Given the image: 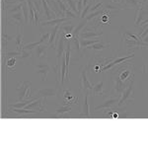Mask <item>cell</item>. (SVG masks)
Returning a JSON list of instances; mask_svg holds the SVG:
<instances>
[{"mask_svg":"<svg viewBox=\"0 0 148 148\" xmlns=\"http://www.w3.org/2000/svg\"><path fill=\"white\" fill-rule=\"evenodd\" d=\"M133 88H134V80H133V78H132V79L130 81V84L127 85V87H126L123 91V93H121V99L119 100V103H118L119 107L123 106V105H125L128 101L133 100V97H132Z\"/></svg>","mask_w":148,"mask_h":148,"instance_id":"6da1fadb","label":"cell"},{"mask_svg":"<svg viewBox=\"0 0 148 148\" xmlns=\"http://www.w3.org/2000/svg\"><path fill=\"white\" fill-rule=\"evenodd\" d=\"M31 86L32 83L29 81H24L23 83H20L17 88L18 92V99L19 101L29 100L31 98Z\"/></svg>","mask_w":148,"mask_h":148,"instance_id":"7a4b0ae2","label":"cell"},{"mask_svg":"<svg viewBox=\"0 0 148 148\" xmlns=\"http://www.w3.org/2000/svg\"><path fill=\"white\" fill-rule=\"evenodd\" d=\"M87 71L88 67L87 66H83L81 68V90L83 92L86 91H92L93 89V85L91 84L87 77Z\"/></svg>","mask_w":148,"mask_h":148,"instance_id":"3957f363","label":"cell"},{"mask_svg":"<svg viewBox=\"0 0 148 148\" xmlns=\"http://www.w3.org/2000/svg\"><path fill=\"white\" fill-rule=\"evenodd\" d=\"M49 46L47 44H42L35 49V54L40 60H47V51Z\"/></svg>","mask_w":148,"mask_h":148,"instance_id":"277c9868","label":"cell"},{"mask_svg":"<svg viewBox=\"0 0 148 148\" xmlns=\"http://www.w3.org/2000/svg\"><path fill=\"white\" fill-rule=\"evenodd\" d=\"M38 98H47V97H54L57 95V88L56 87H49V88H42L36 93Z\"/></svg>","mask_w":148,"mask_h":148,"instance_id":"5b68a950","label":"cell"},{"mask_svg":"<svg viewBox=\"0 0 148 148\" xmlns=\"http://www.w3.org/2000/svg\"><path fill=\"white\" fill-rule=\"evenodd\" d=\"M133 56H134V54L131 53V54H130V56H126L116 57V58H114V60L112 61V62H110V63L107 64V65H105L104 67H103V68L101 69V71H106V70H108V69L112 68V67H114V66L118 65V64H120V63H121V62H123V61H126L127 59L132 58Z\"/></svg>","mask_w":148,"mask_h":148,"instance_id":"8992f818","label":"cell"},{"mask_svg":"<svg viewBox=\"0 0 148 148\" xmlns=\"http://www.w3.org/2000/svg\"><path fill=\"white\" fill-rule=\"evenodd\" d=\"M23 37H24V27L23 25H20L18 26V32H17V35L15 36V45H16V47L19 51H22L23 49Z\"/></svg>","mask_w":148,"mask_h":148,"instance_id":"52a82bcc","label":"cell"},{"mask_svg":"<svg viewBox=\"0 0 148 148\" xmlns=\"http://www.w3.org/2000/svg\"><path fill=\"white\" fill-rule=\"evenodd\" d=\"M37 67V73L42 75V81L46 82L47 79V75L49 73V65L47 63H39L36 65Z\"/></svg>","mask_w":148,"mask_h":148,"instance_id":"ba28073f","label":"cell"},{"mask_svg":"<svg viewBox=\"0 0 148 148\" xmlns=\"http://www.w3.org/2000/svg\"><path fill=\"white\" fill-rule=\"evenodd\" d=\"M42 8L45 9V12H46L47 21H51L52 19L57 18V15L56 14V12L53 10H51V8L49 7L47 0H42Z\"/></svg>","mask_w":148,"mask_h":148,"instance_id":"9c48e42d","label":"cell"},{"mask_svg":"<svg viewBox=\"0 0 148 148\" xmlns=\"http://www.w3.org/2000/svg\"><path fill=\"white\" fill-rule=\"evenodd\" d=\"M88 95H89V91L84 92V101H83V106L81 109L80 114L81 116H90V106H89V102H88Z\"/></svg>","mask_w":148,"mask_h":148,"instance_id":"30bf717a","label":"cell"},{"mask_svg":"<svg viewBox=\"0 0 148 148\" xmlns=\"http://www.w3.org/2000/svg\"><path fill=\"white\" fill-rule=\"evenodd\" d=\"M68 20H70L69 18L67 17H63V18H56V19H52L51 21H44L42 22V27H46V26H56V25H61L62 23H65L67 22Z\"/></svg>","mask_w":148,"mask_h":148,"instance_id":"8fae6325","label":"cell"},{"mask_svg":"<svg viewBox=\"0 0 148 148\" xmlns=\"http://www.w3.org/2000/svg\"><path fill=\"white\" fill-rule=\"evenodd\" d=\"M116 103H119V99L118 98H111V99L107 100L105 101L103 104L99 105L95 108V111H99L101 109H109V108H112L114 105H116Z\"/></svg>","mask_w":148,"mask_h":148,"instance_id":"7c38bea8","label":"cell"},{"mask_svg":"<svg viewBox=\"0 0 148 148\" xmlns=\"http://www.w3.org/2000/svg\"><path fill=\"white\" fill-rule=\"evenodd\" d=\"M104 33L102 32H95V31H83L80 33V38L82 39H90V38H99L103 36Z\"/></svg>","mask_w":148,"mask_h":148,"instance_id":"4fadbf2b","label":"cell"},{"mask_svg":"<svg viewBox=\"0 0 148 148\" xmlns=\"http://www.w3.org/2000/svg\"><path fill=\"white\" fill-rule=\"evenodd\" d=\"M92 94L94 96H103L104 95V80L100 81L96 85L93 86Z\"/></svg>","mask_w":148,"mask_h":148,"instance_id":"5bb4252c","label":"cell"},{"mask_svg":"<svg viewBox=\"0 0 148 148\" xmlns=\"http://www.w3.org/2000/svg\"><path fill=\"white\" fill-rule=\"evenodd\" d=\"M63 96L64 99H65V104H76V103H78V98L74 97L71 91H69V90H64Z\"/></svg>","mask_w":148,"mask_h":148,"instance_id":"9a60e30c","label":"cell"},{"mask_svg":"<svg viewBox=\"0 0 148 148\" xmlns=\"http://www.w3.org/2000/svg\"><path fill=\"white\" fill-rule=\"evenodd\" d=\"M23 18H24V16L22 14V11L16 12V13H13L10 15V19L17 24V26L23 25Z\"/></svg>","mask_w":148,"mask_h":148,"instance_id":"2e32d148","label":"cell"},{"mask_svg":"<svg viewBox=\"0 0 148 148\" xmlns=\"http://www.w3.org/2000/svg\"><path fill=\"white\" fill-rule=\"evenodd\" d=\"M88 23V21L86 19H82V21L78 24V26L74 29L73 31V38H80V33H81V30L86 26V24Z\"/></svg>","mask_w":148,"mask_h":148,"instance_id":"e0dca14e","label":"cell"},{"mask_svg":"<svg viewBox=\"0 0 148 148\" xmlns=\"http://www.w3.org/2000/svg\"><path fill=\"white\" fill-rule=\"evenodd\" d=\"M60 28L65 34H73V31H74V29H75L72 23H68V22L62 23Z\"/></svg>","mask_w":148,"mask_h":148,"instance_id":"ac0fdd59","label":"cell"},{"mask_svg":"<svg viewBox=\"0 0 148 148\" xmlns=\"http://www.w3.org/2000/svg\"><path fill=\"white\" fill-rule=\"evenodd\" d=\"M109 47H110V45L99 42H97V44H94V45H91V46L87 47L86 49H93V51H103V49H108Z\"/></svg>","mask_w":148,"mask_h":148,"instance_id":"d6986e66","label":"cell"},{"mask_svg":"<svg viewBox=\"0 0 148 148\" xmlns=\"http://www.w3.org/2000/svg\"><path fill=\"white\" fill-rule=\"evenodd\" d=\"M100 40L98 39H95V40H88V39H82V38H80V45H81V47H84L86 49L87 47L91 46V45H94V44H97V42H99Z\"/></svg>","mask_w":148,"mask_h":148,"instance_id":"ffe728a7","label":"cell"},{"mask_svg":"<svg viewBox=\"0 0 148 148\" xmlns=\"http://www.w3.org/2000/svg\"><path fill=\"white\" fill-rule=\"evenodd\" d=\"M12 111L14 113H17V114H38L39 112L38 111H33V110H29V109H17V108H13Z\"/></svg>","mask_w":148,"mask_h":148,"instance_id":"44dd1931","label":"cell"},{"mask_svg":"<svg viewBox=\"0 0 148 148\" xmlns=\"http://www.w3.org/2000/svg\"><path fill=\"white\" fill-rule=\"evenodd\" d=\"M22 6L23 3H17V4H14L12 6H8L7 7V12H9L10 14L16 13V12H19L22 10Z\"/></svg>","mask_w":148,"mask_h":148,"instance_id":"7402d4cb","label":"cell"},{"mask_svg":"<svg viewBox=\"0 0 148 148\" xmlns=\"http://www.w3.org/2000/svg\"><path fill=\"white\" fill-rule=\"evenodd\" d=\"M22 12H23V16H24V20L25 23L27 24L30 22L29 20V5L27 3V1L23 2V6H22Z\"/></svg>","mask_w":148,"mask_h":148,"instance_id":"603a6c76","label":"cell"},{"mask_svg":"<svg viewBox=\"0 0 148 148\" xmlns=\"http://www.w3.org/2000/svg\"><path fill=\"white\" fill-rule=\"evenodd\" d=\"M107 11V9L106 8H102V9H99V10H97V11H95L94 13H91L90 15H88V16H86V20L89 22L90 20H92L93 18H96L98 15H102V14H104L105 12Z\"/></svg>","mask_w":148,"mask_h":148,"instance_id":"cb8c5ba5","label":"cell"},{"mask_svg":"<svg viewBox=\"0 0 148 148\" xmlns=\"http://www.w3.org/2000/svg\"><path fill=\"white\" fill-rule=\"evenodd\" d=\"M42 44H44V42H42V40H40L39 42H31V44L25 45L23 49H26V51H32V49H35L38 46H40V45H42Z\"/></svg>","mask_w":148,"mask_h":148,"instance_id":"d4e9b609","label":"cell"},{"mask_svg":"<svg viewBox=\"0 0 148 148\" xmlns=\"http://www.w3.org/2000/svg\"><path fill=\"white\" fill-rule=\"evenodd\" d=\"M126 5H130V7H138L141 6V2L139 0H123Z\"/></svg>","mask_w":148,"mask_h":148,"instance_id":"484cf974","label":"cell"},{"mask_svg":"<svg viewBox=\"0 0 148 148\" xmlns=\"http://www.w3.org/2000/svg\"><path fill=\"white\" fill-rule=\"evenodd\" d=\"M66 2H67V4H68L69 9H70L72 12H74L75 14L76 13L78 14V9H77V6H76V4H75V1H74V0H66Z\"/></svg>","mask_w":148,"mask_h":148,"instance_id":"4316f807","label":"cell"},{"mask_svg":"<svg viewBox=\"0 0 148 148\" xmlns=\"http://www.w3.org/2000/svg\"><path fill=\"white\" fill-rule=\"evenodd\" d=\"M92 3H93V0H91V1L89 2V4L83 8V11H82V13H81V15H80L81 19H85L86 18V16H87V12L90 11V8L92 7Z\"/></svg>","mask_w":148,"mask_h":148,"instance_id":"83f0119b","label":"cell"},{"mask_svg":"<svg viewBox=\"0 0 148 148\" xmlns=\"http://www.w3.org/2000/svg\"><path fill=\"white\" fill-rule=\"evenodd\" d=\"M68 112H71V107L64 106V107H62V108L57 109L56 111V114H63L65 113H68Z\"/></svg>","mask_w":148,"mask_h":148,"instance_id":"f1b7e54d","label":"cell"},{"mask_svg":"<svg viewBox=\"0 0 148 148\" xmlns=\"http://www.w3.org/2000/svg\"><path fill=\"white\" fill-rule=\"evenodd\" d=\"M32 56V52L29 51H26V49H22V54H21L20 56L18 57V58L20 59H25V58H30V57Z\"/></svg>","mask_w":148,"mask_h":148,"instance_id":"f546056e","label":"cell"},{"mask_svg":"<svg viewBox=\"0 0 148 148\" xmlns=\"http://www.w3.org/2000/svg\"><path fill=\"white\" fill-rule=\"evenodd\" d=\"M73 42H74V45H75V49L78 52H80V51H81L80 38H73Z\"/></svg>","mask_w":148,"mask_h":148,"instance_id":"4dcf8cb0","label":"cell"},{"mask_svg":"<svg viewBox=\"0 0 148 148\" xmlns=\"http://www.w3.org/2000/svg\"><path fill=\"white\" fill-rule=\"evenodd\" d=\"M103 6H104V3H103V2H99V3L95 4V5L92 7V8H90V11H91L92 13H93V12H95V11L99 10L100 8H102Z\"/></svg>","mask_w":148,"mask_h":148,"instance_id":"1f68e13d","label":"cell"},{"mask_svg":"<svg viewBox=\"0 0 148 148\" xmlns=\"http://www.w3.org/2000/svg\"><path fill=\"white\" fill-rule=\"evenodd\" d=\"M49 38H51V33H47V34H44L42 36L40 40H42V42H44V44H49Z\"/></svg>","mask_w":148,"mask_h":148,"instance_id":"d6a6232c","label":"cell"},{"mask_svg":"<svg viewBox=\"0 0 148 148\" xmlns=\"http://www.w3.org/2000/svg\"><path fill=\"white\" fill-rule=\"evenodd\" d=\"M65 17H67L69 19H71V18H73V19H76L77 18V16L75 15V13L72 11H70V9H67L65 12Z\"/></svg>","mask_w":148,"mask_h":148,"instance_id":"836d02e7","label":"cell"},{"mask_svg":"<svg viewBox=\"0 0 148 148\" xmlns=\"http://www.w3.org/2000/svg\"><path fill=\"white\" fill-rule=\"evenodd\" d=\"M21 54H22V51H9L8 53H7V56H8L9 57H16V58H17V57H19L21 56Z\"/></svg>","mask_w":148,"mask_h":148,"instance_id":"e575fe53","label":"cell"},{"mask_svg":"<svg viewBox=\"0 0 148 148\" xmlns=\"http://www.w3.org/2000/svg\"><path fill=\"white\" fill-rule=\"evenodd\" d=\"M77 9H78V15H81L83 11V0H77Z\"/></svg>","mask_w":148,"mask_h":148,"instance_id":"d590c367","label":"cell"},{"mask_svg":"<svg viewBox=\"0 0 148 148\" xmlns=\"http://www.w3.org/2000/svg\"><path fill=\"white\" fill-rule=\"evenodd\" d=\"M16 64V57H10V59L8 60V62H7V66L8 67H12V66H14Z\"/></svg>","mask_w":148,"mask_h":148,"instance_id":"8d00e7d4","label":"cell"},{"mask_svg":"<svg viewBox=\"0 0 148 148\" xmlns=\"http://www.w3.org/2000/svg\"><path fill=\"white\" fill-rule=\"evenodd\" d=\"M89 2H90V0H83V8L88 5V4H89Z\"/></svg>","mask_w":148,"mask_h":148,"instance_id":"74e56055","label":"cell"},{"mask_svg":"<svg viewBox=\"0 0 148 148\" xmlns=\"http://www.w3.org/2000/svg\"><path fill=\"white\" fill-rule=\"evenodd\" d=\"M113 3H116V4H121L123 3V0H112Z\"/></svg>","mask_w":148,"mask_h":148,"instance_id":"f35d334b","label":"cell"},{"mask_svg":"<svg viewBox=\"0 0 148 148\" xmlns=\"http://www.w3.org/2000/svg\"><path fill=\"white\" fill-rule=\"evenodd\" d=\"M113 118H119V114L116 113H113Z\"/></svg>","mask_w":148,"mask_h":148,"instance_id":"ab89813d","label":"cell"}]
</instances>
